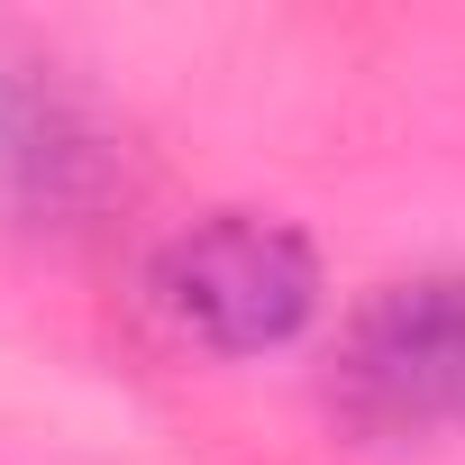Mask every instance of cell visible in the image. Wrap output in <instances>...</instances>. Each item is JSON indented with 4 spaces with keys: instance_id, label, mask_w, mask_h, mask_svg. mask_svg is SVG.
<instances>
[{
    "instance_id": "cell-1",
    "label": "cell",
    "mask_w": 465,
    "mask_h": 465,
    "mask_svg": "<svg viewBox=\"0 0 465 465\" xmlns=\"http://www.w3.org/2000/svg\"><path fill=\"white\" fill-rule=\"evenodd\" d=\"M146 292L210 356H274V347H292L320 320L329 274H320V247L302 238L292 219L210 210V219L173 228V238L155 247Z\"/></svg>"
},
{
    "instance_id": "cell-2",
    "label": "cell",
    "mask_w": 465,
    "mask_h": 465,
    "mask_svg": "<svg viewBox=\"0 0 465 465\" xmlns=\"http://www.w3.org/2000/svg\"><path fill=\"white\" fill-rule=\"evenodd\" d=\"M329 401L365 438H438L465 429V274H411L383 283L347 338Z\"/></svg>"
}]
</instances>
